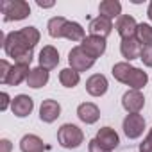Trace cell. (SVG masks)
<instances>
[{"label":"cell","instance_id":"obj_1","mask_svg":"<svg viewBox=\"0 0 152 152\" xmlns=\"http://www.w3.org/2000/svg\"><path fill=\"white\" fill-rule=\"evenodd\" d=\"M39 38L41 34L36 27H23L20 31H13L2 36L4 52L7 57L15 59V63L31 64L34 47L39 43Z\"/></svg>","mask_w":152,"mask_h":152},{"label":"cell","instance_id":"obj_2","mask_svg":"<svg viewBox=\"0 0 152 152\" xmlns=\"http://www.w3.org/2000/svg\"><path fill=\"white\" fill-rule=\"evenodd\" d=\"M48 34L50 38H66L70 41H83L86 38L84 29L77 22H70L63 16H54L48 20Z\"/></svg>","mask_w":152,"mask_h":152},{"label":"cell","instance_id":"obj_3","mask_svg":"<svg viewBox=\"0 0 152 152\" xmlns=\"http://www.w3.org/2000/svg\"><path fill=\"white\" fill-rule=\"evenodd\" d=\"M111 73L118 83L131 86V90H141L148 83L147 72H143V70H140L136 66H131L129 63H116L113 66Z\"/></svg>","mask_w":152,"mask_h":152},{"label":"cell","instance_id":"obj_4","mask_svg":"<svg viewBox=\"0 0 152 152\" xmlns=\"http://www.w3.org/2000/svg\"><path fill=\"white\" fill-rule=\"evenodd\" d=\"M57 141H59V145L63 148H77L84 141V134L77 125L64 124L57 131Z\"/></svg>","mask_w":152,"mask_h":152},{"label":"cell","instance_id":"obj_5","mask_svg":"<svg viewBox=\"0 0 152 152\" xmlns=\"http://www.w3.org/2000/svg\"><path fill=\"white\" fill-rule=\"evenodd\" d=\"M4 22H18L25 20L31 15V6L25 0H4L2 2Z\"/></svg>","mask_w":152,"mask_h":152},{"label":"cell","instance_id":"obj_6","mask_svg":"<svg viewBox=\"0 0 152 152\" xmlns=\"http://www.w3.org/2000/svg\"><path fill=\"white\" fill-rule=\"evenodd\" d=\"M95 61L97 59H93L81 45H77V47H73L72 50H70V54H68V63H70V68H73L75 72H86V70H90L93 64H95Z\"/></svg>","mask_w":152,"mask_h":152},{"label":"cell","instance_id":"obj_7","mask_svg":"<svg viewBox=\"0 0 152 152\" xmlns=\"http://www.w3.org/2000/svg\"><path fill=\"white\" fill-rule=\"evenodd\" d=\"M124 134L129 138V140H136L143 134L145 131V118L140 115V113H129L125 118H124Z\"/></svg>","mask_w":152,"mask_h":152},{"label":"cell","instance_id":"obj_8","mask_svg":"<svg viewBox=\"0 0 152 152\" xmlns=\"http://www.w3.org/2000/svg\"><path fill=\"white\" fill-rule=\"evenodd\" d=\"M122 106L127 113H140L145 106V97L140 90H129L122 97Z\"/></svg>","mask_w":152,"mask_h":152},{"label":"cell","instance_id":"obj_9","mask_svg":"<svg viewBox=\"0 0 152 152\" xmlns=\"http://www.w3.org/2000/svg\"><path fill=\"white\" fill-rule=\"evenodd\" d=\"M32 109H34V102H32V99L29 95H16L13 99V102H11V111L18 118L29 116L32 113Z\"/></svg>","mask_w":152,"mask_h":152},{"label":"cell","instance_id":"obj_10","mask_svg":"<svg viewBox=\"0 0 152 152\" xmlns=\"http://www.w3.org/2000/svg\"><path fill=\"white\" fill-rule=\"evenodd\" d=\"M61 115V106L57 100L54 99H47L41 102V107H39V120L45 122V124H52L59 118Z\"/></svg>","mask_w":152,"mask_h":152},{"label":"cell","instance_id":"obj_11","mask_svg":"<svg viewBox=\"0 0 152 152\" xmlns=\"http://www.w3.org/2000/svg\"><path fill=\"white\" fill-rule=\"evenodd\" d=\"M141 50H143V45L138 41L136 36L125 38V39H122V43H120V52H122V56H124L127 61L140 59V57H141Z\"/></svg>","mask_w":152,"mask_h":152},{"label":"cell","instance_id":"obj_12","mask_svg":"<svg viewBox=\"0 0 152 152\" xmlns=\"http://www.w3.org/2000/svg\"><path fill=\"white\" fill-rule=\"evenodd\" d=\"M107 88H109L107 79L104 77L102 73H93L91 77H88V81H86V91L91 97H102V95H106Z\"/></svg>","mask_w":152,"mask_h":152},{"label":"cell","instance_id":"obj_13","mask_svg":"<svg viewBox=\"0 0 152 152\" xmlns=\"http://www.w3.org/2000/svg\"><path fill=\"white\" fill-rule=\"evenodd\" d=\"M29 73H31L29 64L15 63V64L11 66V70H9V75H7V79H6V83H4V84H7V86H18V84H22L23 81L27 83Z\"/></svg>","mask_w":152,"mask_h":152},{"label":"cell","instance_id":"obj_14","mask_svg":"<svg viewBox=\"0 0 152 152\" xmlns=\"http://www.w3.org/2000/svg\"><path fill=\"white\" fill-rule=\"evenodd\" d=\"M81 47L93 57H100L104 52H106V39L104 38H99V36H86L83 41H81Z\"/></svg>","mask_w":152,"mask_h":152},{"label":"cell","instance_id":"obj_15","mask_svg":"<svg viewBox=\"0 0 152 152\" xmlns=\"http://www.w3.org/2000/svg\"><path fill=\"white\" fill-rule=\"evenodd\" d=\"M88 31H90V36H99V38L106 39L111 34V31H113V22L104 18V16H97V18H93L90 22Z\"/></svg>","mask_w":152,"mask_h":152},{"label":"cell","instance_id":"obj_16","mask_svg":"<svg viewBox=\"0 0 152 152\" xmlns=\"http://www.w3.org/2000/svg\"><path fill=\"white\" fill-rule=\"evenodd\" d=\"M115 27H116V32L120 34L122 39L136 36V31H138L136 20H134L132 16H129V15H122V16L116 20V25H115Z\"/></svg>","mask_w":152,"mask_h":152},{"label":"cell","instance_id":"obj_17","mask_svg":"<svg viewBox=\"0 0 152 152\" xmlns=\"http://www.w3.org/2000/svg\"><path fill=\"white\" fill-rule=\"evenodd\" d=\"M38 61H39V66H41V68H45V70H54V68L59 64V52H57V48L52 47V45L43 47L41 52H39Z\"/></svg>","mask_w":152,"mask_h":152},{"label":"cell","instance_id":"obj_18","mask_svg":"<svg viewBox=\"0 0 152 152\" xmlns=\"http://www.w3.org/2000/svg\"><path fill=\"white\" fill-rule=\"evenodd\" d=\"M77 116H79L81 122L91 125V124H95V122L100 118V109H99L93 102H83V104H79V107H77Z\"/></svg>","mask_w":152,"mask_h":152},{"label":"cell","instance_id":"obj_19","mask_svg":"<svg viewBox=\"0 0 152 152\" xmlns=\"http://www.w3.org/2000/svg\"><path fill=\"white\" fill-rule=\"evenodd\" d=\"M48 77H50L48 70H45V68H41V66L32 68L31 73H29V77H27V86H29V88H34V90L43 88V86L48 83Z\"/></svg>","mask_w":152,"mask_h":152},{"label":"cell","instance_id":"obj_20","mask_svg":"<svg viewBox=\"0 0 152 152\" xmlns=\"http://www.w3.org/2000/svg\"><path fill=\"white\" fill-rule=\"evenodd\" d=\"M45 143L36 134H25L20 140V150L22 152H45Z\"/></svg>","mask_w":152,"mask_h":152},{"label":"cell","instance_id":"obj_21","mask_svg":"<svg viewBox=\"0 0 152 152\" xmlns=\"http://www.w3.org/2000/svg\"><path fill=\"white\" fill-rule=\"evenodd\" d=\"M99 13L100 16L113 20V18H120L122 16V4L118 0H104L99 4Z\"/></svg>","mask_w":152,"mask_h":152},{"label":"cell","instance_id":"obj_22","mask_svg":"<svg viewBox=\"0 0 152 152\" xmlns=\"http://www.w3.org/2000/svg\"><path fill=\"white\" fill-rule=\"evenodd\" d=\"M97 140H99L104 147H107L109 150H115V148L118 147V143H120V138H118L116 131L111 129V127H102V129H99Z\"/></svg>","mask_w":152,"mask_h":152},{"label":"cell","instance_id":"obj_23","mask_svg":"<svg viewBox=\"0 0 152 152\" xmlns=\"http://www.w3.org/2000/svg\"><path fill=\"white\" fill-rule=\"evenodd\" d=\"M81 81V73L75 72L73 68H64L59 72V83L64 88H75Z\"/></svg>","mask_w":152,"mask_h":152},{"label":"cell","instance_id":"obj_24","mask_svg":"<svg viewBox=\"0 0 152 152\" xmlns=\"http://www.w3.org/2000/svg\"><path fill=\"white\" fill-rule=\"evenodd\" d=\"M136 38H138V41L143 47L152 45V25H148V23H138Z\"/></svg>","mask_w":152,"mask_h":152},{"label":"cell","instance_id":"obj_25","mask_svg":"<svg viewBox=\"0 0 152 152\" xmlns=\"http://www.w3.org/2000/svg\"><path fill=\"white\" fill-rule=\"evenodd\" d=\"M140 59L143 61V64H145V66L152 68V45L143 47V50H141V57H140Z\"/></svg>","mask_w":152,"mask_h":152},{"label":"cell","instance_id":"obj_26","mask_svg":"<svg viewBox=\"0 0 152 152\" xmlns=\"http://www.w3.org/2000/svg\"><path fill=\"white\" fill-rule=\"evenodd\" d=\"M11 66H13V64H9V61H7V59H2V61H0V83H2V84H4V83H6V79H7Z\"/></svg>","mask_w":152,"mask_h":152},{"label":"cell","instance_id":"obj_27","mask_svg":"<svg viewBox=\"0 0 152 152\" xmlns=\"http://www.w3.org/2000/svg\"><path fill=\"white\" fill-rule=\"evenodd\" d=\"M88 150L90 152H113V150H109L107 147H104L97 138H93L91 141H90V145H88Z\"/></svg>","mask_w":152,"mask_h":152},{"label":"cell","instance_id":"obj_28","mask_svg":"<svg viewBox=\"0 0 152 152\" xmlns=\"http://www.w3.org/2000/svg\"><path fill=\"white\" fill-rule=\"evenodd\" d=\"M140 152H152V127H150L148 134L145 136V140L140 143Z\"/></svg>","mask_w":152,"mask_h":152},{"label":"cell","instance_id":"obj_29","mask_svg":"<svg viewBox=\"0 0 152 152\" xmlns=\"http://www.w3.org/2000/svg\"><path fill=\"white\" fill-rule=\"evenodd\" d=\"M9 102H13V100H11V99H9V95L4 91V93H2V104H0V111H6V109H7V106H9Z\"/></svg>","mask_w":152,"mask_h":152},{"label":"cell","instance_id":"obj_30","mask_svg":"<svg viewBox=\"0 0 152 152\" xmlns=\"http://www.w3.org/2000/svg\"><path fill=\"white\" fill-rule=\"evenodd\" d=\"M0 145H2V152H11V141L9 140H2Z\"/></svg>","mask_w":152,"mask_h":152},{"label":"cell","instance_id":"obj_31","mask_svg":"<svg viewBox=\"0 0 152 152\" xmlns=\"http://www.w3.org/2000/svg\"><path fill=\"white\" fill-rule=\"evenodd\" d=\"M39 7H52L54 6V2H41V0H38V2H36Z\"/></svg>","mask_w":152,"mask_h":152},{"label":"cell","instance_id":"obj_32","mask_svg":"<svg viewBox=\"0 0 152 152\" xmlns=\"http://www.w3.org/2000/svg\"><path fill=\"white\" fill-rule=\"evenodd\" d=\"M147 16H148V20L152 22V2L148 4V9H147Z\"/></svg>","mask_w":152,"mask_h":152}]
</instances>
